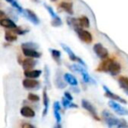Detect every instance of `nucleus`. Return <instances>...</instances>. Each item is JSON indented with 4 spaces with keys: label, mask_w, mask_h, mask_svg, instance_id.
Wrapping results in <instances>:
<instances>
[{
    "label": "nucleus",
    "mask_w": 128,
    "mask_h": 128,
    "mask_svg": "<svg viewBox=\"0 0 128 128\" xmlns=\"http://www.w3.org/2000/svg\"><path fill=\"white\" fill-rule=\"evenodd\" d=\"M102 117L104 119L106 124L109 127H113V126H117V127H126L128 126L127 123L124 119H119L114 117L110 112L108 110H103L102 112Z\"/></svg>",
    "instance_id": "f257e3e1"
},
{
    "label": "nucleus",
    "mask_w": 128,
    "mask_h": 128,
    "mask_svg": "<svg viewBox=\"0 0 128 128\" xmlns=\"http://www.w3.org/2000/svg\"><path fill=\"white\" fill-rule=\"evenodd\" d=\"M84 67V66H82V64L77 63V64H73V65L70 66V68L73 70V71L77 72V73L80 74L82 78V81H84V82H87V84H96V81L91 76H90V75L88 74V72L86 71V70Z\"/></svg>",
    "instance_id": "f03ea898"
},
{
    "label": "nucleus",
    "mask_w": 128,
    "mask_h": 128,
    "mask_svg": "<svg viewBox=\"0 0 128 128\" xmlns=\"http://www.w3.org/2000/svg\"><path fill=\"white\" fill-rule=\"evenodd\" d=\"M75 32L77 34L78 37L80 38V40L84 42L90 44V43L92 42V35L90 32H88L87 30H84V27L82 26H76L74 28Z\"/></svg>",
    "instance_id": "7ed1b4c3"
},
{
    "label": "nucleus",
    "mask_w": 128,
    "mask_h": 128,
    "mask_svg": "<svg viewBox=\"0 0 128 128\" xmlns=\"http://www.w3.org/2000/svg\"><path fill=\"white\" fill-rule=\"evenodd\" d=\"M44 6L45 8L46 9V11L48 12V13L50 14V16L52 17V21H51V25L54 27H58V26H60L62 25V21L60 20V18L54 12V9L51 7L50 6L46 4H44Z\"/></svg>",
    "instance_id": "20e7f679"
},
{
    "label": "nucleus",
    "mask_w": 128,
    "mask_h": 128,
    "mask_svg": "<svg viewBox=\"0 0 128 128\" xmlns=\"http://www.w3.org/2000/svg\"><path fill=\"white\" fill-rule=\"evenodd\" d=\"M82 108L85 109V110L90 114L91 117H92L93 118L96 119V120H98V121L100 120V118L98 117V112H96V108H95L94 105H93L91 103H90L88 100H86V99L82 100Z\"/></svg>",
    "instance_id": "39448f33"
},
{
    "label": "nucleus",
    "mask_w": 128,
    "mask_h": 128,
    "mask_svg": "<svg viewBox=\"0 0 128 128\" xmlns=\"http://www.w3.org/2000/svg\"><path fill=\"white\" fill-rule=\"evenodd\" d=\"M60 46H62V48H63L64 51L68 54V57H70V60H73V62H76L77 63H80V64H82V66L86 67L85 62H84V60L80 58V57H78L77 55H76L75 54L73 53V51H72V49L70 48V46H68L66 44H64V43H62V44H60Z\"/></svg>",
    "instance_id": "423d86ee"
},
{
    "label": "nucleus",
    "mask_w": 128,
    "mask_h": 128,
    "mask_svg": "<svg viewBox=\"0 0 128 128\" xmlns=\"http://www.w3.org/2000/svg\"><path fill=\"white\" fill-rule=\"evenodd\" d=\"M109 106L114 110L117 114L118 115H121V116H124V115H127L128 116V110L126 109L124 107H123L121 104H119L118 103L115 102L114 100L110 99L108 103Z\"/></svg>",
    "instance_id": "0eeeda50"
},
{
    "label": "nucleus",
    "mask_w": 128,
    "mask_h": 128,
    "mask_svg": "<svg viewBox=\"0 0 128 128\" xmlns=\"http://www.w3.org/2000/svg\"><path fill=\"white\" fill-rule=\"evenodd\" d=\"M93 50H94L95 54L98 55L99 58L101 59H106L108 58V50L101 44V43H96L93 46Z\"/></svg>",
    "instance_id": "6e6552de"
},
{
    "label": "nucleus",
    "mask_w": 128,
    "mask_h": 128,
    "mask_svg": "<svg viewBox=\"0 0 128 128\" xmlns=\"http://www.w3.org/2000/svg\"><path fill=\"white\" fill-rule=\"evenodd\" d=\"M103 89H104V95H105V96H107L108 98L114 100V101H118V102H119V103L127 104L126 100H124L123 98H121V96H118V95H116L115 93H113L112 91H110V90H109L108 88H107L105 85H104V86H103Z\"/></svg>",
    "instance_id": "1a4fd4ad"
},
{
    "label": "nucleus",
    "mask_w": 128,
    "mask_h": 128,
    "mask_svg": "<svg viewBox=\"0 0 128 128\" xmlns=\"http://www.w3.org/2000/svg\"><path fill=\"white\" fill-rule=\"evenodd\" d=\"M23 86L25 89L27 90H34L40 87L39 81L35 80V78H27L23 81Z\"/></svg>",
    "instance_id": "9d476101"
},
{
    "label": "nucleus",
    "mask_w": 128,
    "mask_h": 128,
    "mask_svg": "<svg viewBox=\"0 0 128 128\" xmlns=\"http://www.w3.org/2000/svg\"><path fill=\"white\" fill-rule=\"evenodd\" d=\"M20 63L22 65L24 70H32L36 65L37 62H36V60H34V58H32V57H27V58L24 59V60H22V59H21V60H20Z\"/></svg>",
    "instance_id": "9b49d317"
},
{
    "label": "nucleus",
    "mask_w": 128,
    "mask_h": 128,
    "mask_svg": "<svg viewBox=\"0 0 128 128\" xmlns=\"http://www.w3.org/2000/svg\"><path fill=\"white\" fill-rule=\"evenodd\" d=\"M23 14L25 15L26 18L28 20H30L32 24H34V25H39V24H40L39 18H38L37 15L35 14V12H34L32 10L25 9V10H24Z\"/></svg>",
    "instance_id": "f8f14e48"
},
{
    "label": "nucleus",
    "mask_w": 128,
    "mask_h": 128,
    "mask_svg": "<svg viewBox=\"0 0 128 128\" xmlns=\"http://www.w3.org/2000/svg\"><path fill=\"white\" fill-rule=\"evenodd\" d=\"M22 51L25 56L26 57H32V58H40L41 56V54L37 49L34 48H22Z\"/></svg>",
    "instance_id": "ddd939ff"
},
{
    "label": "nucleus",
    "mask_w": 128,
    "mask_h": 128,
    "mask_svg": "<svg viewBox=\"0 0 128 128\" xmlns=\"http://www.w3.org/2000/svg\"><path fill=\"white\" fill-rule=\"evenodd\" d=\"M121 71V66L118 62H115L114 60H112V62H110V67H109L108 72L112 76H117L119 74V72Z\"/></svg>",
    "instance_id": "4468645a"
},
{
    "label": "nucleus",
    "mask_w": 128,
    "mask_h": 128,
    "mask_svg": "<svg viewBox=\"0 0 128 128\" xmlns=\"http://www.w3.org/2000/svg\"><path fill=\"white\" fill-rule=\"evenodd\" d=\"M112 60H113V59H112V58L104 59L103 62L98 65L96 70L99 72H108L109 67H110V62H112Z\"/></svg>",
    "instance_id": "2eb2a0df"
},
{
    "label": "nucleus",
    "mask_w": 128,
    "mask_h": 128,
    "mask_svg": "<svg viewBox=\"0 0 128 128\" xmlns=\"http://www.w3.org/2000/svg\"><path fill=\"white\" fill-rule=\"evenodd\" d=\"M41 73H42V71L39 70H25L24 75H25V76L27 77V78H38V77L40 76Z\"/></svg>",
    "instance_id": "dca6fc26"
},
{
    "label": "nucleus",
    "mask_w": 128,
    "mask_h": 128,
    "mask_svg": "<svg viewBox=\"0 0 128 128\" xmlns=\"http://www.w3.org/2000/svg\"><path fill=\"white\" fill-rule=\"evenodd\" d=\"M20 114L25 118H34L35 116V112L32 108L28 106H24L20 110Z\"/></svg>",
    "instance_id": "f3484780"
},
{
    "label": "nucleus",
    "mask_w": 128,
    "mask_h": 128,
    "mask_svg": "<svg viewBox=\"0 0 128 128\" xmlns=\"http://www.w3.org/2000/svg\"><path fill=\"white\" fill-rule=\"evenodd\" d=\"M64 80H65L66 82H68V84L73 86V87H77V84H78L77 79L73 75H71V74L70 73L64 74Z\"/></svg>",
    "instance_id": "a211bd4d"
},
{
    "label": "nucleus",
    "mask_w": 128,
    "mask_h": 128,
    "mask_svg": "<svg viewBox=\"0 0 128 128\" xmlns=\"http://www.w3.org/2000/svg\"><path fill=\"white\" fill-rule=\"evenodd\" d=\"M59 7L60 9H62L63 11H65L67 13L70 15H73L74 12H73V4L70 2H62L59 6Z\"/></svg>",
    "instance_id": "6ab92c4d"
},
{
    "label": "nucleus",
    "mask_w": 128,
    "mask_h": 128,
    "mask_svg": "<svg viewBox=\"0 0 128 128\" xmlns=\"http://www.w3.org/2000/svg\"><path fill=\"white\" fill-rule=\"evenodd\" d=\"M0 25L3 27H6L7 29H14L17 27L16 24L12 21V20H9V18H2L0 20Z\"/></svg>",
    "instance_id": "aec40b11"
},
{
    "label": "nucleus",
    "mask_w": 128,
    "mask_h": 128,
    "mask_svg": "<svg viewBox=\"0 0 128 128\" xmlns=\"http://www.w3.org/2000/svg\"><path fill=\"white\" fill-rule=\"evenodd\" d=\"M60 103L57 101L54 102V118L56 119L57 123H60V121H62V116H60Z\"/></svg>",
    "instance_id": "412c9836"
},
{
    "label": "nucleus",
    "mask_w": 128,
    "mask_h": 128,
    "mask_svg": "<svg viewBox=\"0 0 128 128\" xmlns=\"http://www.w3.org/2000/svg\"><path fill=\"white\" fill-rule=\"evenodd\" d=\"M43 104H44V110H43V116H46L48 114V106H49V98L48 96V93H46V90L44 89L43 90Z\"/></svg>",
    "instance_id": "4be33fe9"
},
{
    "label": "nucleus",
    "mask_w": 128,
    "mask_h": 128,
    "mask_svg": "<svg viewBox=\"0 0 128 128\" xmlns=\"http://www.w3.org/2000/svg\"><path fill=\"white\" fill-rule=\"evenodd\" d=\"M118 84H119V87L128 95V77L119 76Z\"/></svg>",
    "instance_id": "5701e85b"
},
{
    "label": "nucleus",
    "mask_w": 128,
    "mask_h": 128,
    "mask_svg": "<svg viewBox=\"0 0 128 128\" xmlns=\"http://www.w3.org/2000/svg\"><path fill=\"white\" fill-rule=\"evenodd\" d=\"M49 51H50V53H51V55L54 58V60L56 62L57 64L60 65V52L57 49H53V48H50Z\"/></svg>",
    "instance_id": "b1692460"
},
{
    "label": "nucleus",
    "mask_w": 128,
    "mask_h": 128,
    "mask_svg": "<svg viewBox=\"0 0 128 128\" xmlns=\"http://www.w3.org/2000/svg\"><path fill=\"white\" fill-rule=\"evenodd\" d=\"M62 103L64 108H78V106H77L76 104H73L71 100L68 99V98H65V96L62 98Z\"/></svg>",
    "instance_id": "393cba45"
},
{
    "label": "nucleus",
    "mask_w": 128,
    "mask_h": 128,
    "mask_svg": "<svg viewBox=\"0 0 128 128\" xmlns=\"http://www.w3.org/2000/svg\"><path fill=\"white\" fill-rule=\"evenodd\" d=\"M17 39H18V37H17V34H15L12 29H10L9 31L6 32V40L7 41L12 42V41L16 40Z\"/></svg>",
    "instance_id": "a878e982"
},
{
    "label": "nucleus",
    "mask_w": 128,
    "mask_h": 128,
    "mask_svg": "<svg viewBox=\"0 0 128 128\" xmlns=\"http://www.w3.org/2000/svg\"><path fill=\"white\" fill-rule=\"evenodd\" d=\"M63 78L64 77H62L60 73L57 74L56 76H55V84H56L57 87L60 88V89H63L66 86V84L63 82Z\"/></svg>",
    "instance_id": "bb28decb"
},
{
    "label": "nucleus",
    "mask_w": 128,
    "mask_h": 128,
    "mask_svg": "<svg viewBox=\"0 0 128 128\" xmlns=\"http://www.w3.org/2000/svg\"><path fill=\"white\" fill-rule=\"evenodd\" d=\"M78 21H79V25H80V26L84 27V28H88V27H90V20L86 16H82V17H81V18H79Z\"/></svg>",
    "instance_id": "cd10ccee"
},
{
    "label": "nucleus",
    "mask_w": 128,
    "mask_h": 128,
    "mask_svg": "<svg viewBox=\"0 0 128 128\" xmlns=\"http://www.w3.org/2000/svg\"><path fill=\"white\" fill-rule=\"evenodd\" d=\"M6 1H7L9 4H11L12 6L14 9H16L17 11L18 12H20V13H23L24 12V9L20 6V4H18V3L17 2L16 0H6Z\"/></svg>",
    "instance_id": "c85d7f7f"
},
{
    "label": "nucleus",
    "mask_w": 128,
    "mask_h": 128,
    "mask_svg": "<svg viewBox=\"0 0 128 128\" xmlns=\"http://www.w3.org/2000/svg\"><path fill=\"white\" fill-rule=\"evenodd\" d=\"M45 82L46 84V87L50 88V81H49V70L48 66H45Z\"/></svg>",
    "instance_id": "c756f323"
},
{
    "label": "nucleus",
    "mask_w": 128,
    "mask_h": 128,
    "mask_svg": "<svg viewBox=\"0 0 128 128\" xmlns=\"http://www.w3.org/2000/svg\"><path fill=\"white\" fill-rule=\"evenodd\" d=\"M21 48H34V49H38L39 46L36 43L32 42H26L21 45Z\"/></svg>",
    "instance_id": "7c9ffc66"
},
{
    "label": "nucleus",
    "mask_w": 128,
    "mask_h": 128,
    "mask_svg": "<svg viewBox=\"0 0 128 128\" xmlns=\"http://www.w3.org/2000/svg\"><path fill=\"white\" fill-rule=\"evenodd\" d=\"M27 98L31 102H38L40 100V96L38 95L34 94V93H29L28 96H27Z\"/></svg>",
    "instance_id": "2f4dec72"
},
{
    "label": "nucleus",
    "mask_w": 128,
    "mask_h": 128,
    "mask_svg": "<svg viewBox=\"0 0 128 128\" xmlns=\"http://www.w3.org/2000/svg\"><path fill=\"white\" fill-rule=\"evenodd\" d=\"M64 96H65V98H68V99H70V100H73V96H72V95L70 94V92H68V91H66V92L64 93Z\"/></svg>",
    "instance_id": "473e14b6"
},
{
    "label": "nucleus",
    "mask_w": 128,
    "mask_h": 128,
    "mask_svg": "<svg viewBox=\"0 0 128 128\" xmlns=\"http://www.w3.org/2000/svg\"><path fill=\"white\" fill-rule=\"evenodd\" d=\"M22 127H34V126L32 124H27V123H24V124H21Z\"/></svg>",
    "instance_id": "72a5a7b5"
},
{
    "label": "nucleus",
    "mask_w": 128,
    "mask_h": 128,
    "mask_svg": "<svg viewBox=\"0 0 128 128\" xmlns=\"http://www.w3.org/2000/svg\"><path fill=\"white\" fill-rule=\"evenodd\" d=\"M34 2H36V3H39L40 2V0H32Z\"/></svg>",
    "instance_id": "f704fd0d"
},
{
    "label": "nucleus",
    "mask_w": 128,
    "mask_h": 128,
    "mask_svg": "<svg viewBox=\"0 0 128 128\" xmlns=\"http://www.w3.org/2000/svg\"><path fill=\"white\" fill-rule=\"evenodd\" d=\"M52 2H54V1H56V0H51Z\"/></svg>",
    "instance_id": "c9c22d12"
}]
</instances>
